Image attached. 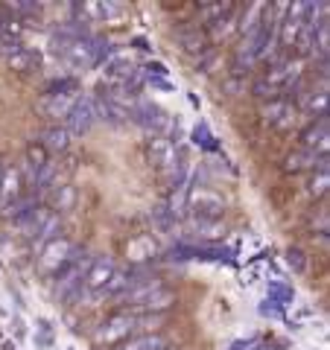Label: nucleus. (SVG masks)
Listing matches in <instances>:
<instances>
[{
  "label": "nucleus",
  "instance_id": "6",
  "mask_svg": "<svg viewBox=\"0 0 330 350\" xmlns=\"http://www.w3.org/2000/svg\"><path fill=\"white\" fill-rule=\"evenodd\" d=\"M175 304H179V295H175L173 289H167V286H158L144 304L131 306V310H126V312H131V315H164L167 310H173Z\"/></svg>",
  "mask_w": 330,
  "mask_h": 350
},
{
  "label": "nucleus",
  "instance_id": "36",
  "mask_svg": "<svg viewBox=\"0 0 330 350\" xmlns=\"http://www.w3.org/2000/svg\"><path fill=\"white\" fill-rule=\"evenodd\" d=\"M214 64H216V50L214 47H207L205 53L196 56V70H199V73H211Z\"/></svg>",
  "mask_w": 330,
  "mask_h": 350
},
{
  "label": "nucleus",
  "instance_id": "15",
  "mask_svg": "<svg viewBox=\"0 0 330 350\" xmlns=\"http://www.w3.org/2000/svg\"><path fill=\"white\" fill-rule=\"evenodd\" d=\"M161 286V283L155 280V278H144V280H135V283H131V286L123 292V304L129 306V310H131V306H138V304H144L147 298H149V295L152 292H155Z\"/></svg>",
  "mask_w": 330,
  "mask_h": 350
},
{
  "label": "nucleus",
  "instance_id": "2",
  "mask_svg": "<svg viewBox=\"0 0 330 350\" xmlns=\"http://www.w3.org/2000/svg\"><path fill=\"white\" fill-rule=\"evenodd\" d=\"M97 123V111H94V96H76V103L71 108V114L64 117V129L73 135H88Z\"/></svg>",
  "mask_w": 330,
  "mask_h": 350
},
{
  "label": "nucleus",
  "instance_id": "46",
  "mask_svg": "<svg viewBox=\"0 0 330 350\" xmlns=\"http://www.w3.org/2000/svg\"><path fill=\"white\" fill-rule=\"evenodd\" d=\"M0 175H3V163H0Z\"/></svg>",
  "mask_w": 330,
  "mask_h": 350
},
{
  "label": "nucleus",
  "instance_id": "43",
  "mask_svg": "<svg viewBox=\"0 0 330 350\" xmlns=\"http://www.w3.org/2000/svg\"><path fill=\"white\" fill-rule=\"evenodd\" d=\"M131 44H135V47H138V50H149V41H147V38H135V41H131Z\"/></svg>",
  "mask_w": 330,
  "mask_h": 350
},
{
  "label": "nucleus",
  "instance_id": "29",
  "mask_svg": "<svg viewBox=\"0 0 330 350\" xmlns=\"http://www.w3.org/2000/svg\"><path fill=\"white\" fill-rule=\"evenodd\" d=\"M36 347H38V350H50V347H53V321H50V319H38Z\"/></svg>",
  "mask_w": 330,
  "mask_h": 350
},
{
  "label": "nucleus",
  "instance_id": "28",
  "mask_svg": "<svg viewBox=\"0 0 330 350\" xmlns=\"http://www.w3.org/2000/svg\"><path fill=\"white\" fill-rule=\"evenodd\" d=\"M59 228H62V219H59V213H50L47 219H44L41 231H38V237L32 239V243H44V245H47L50 239H56V237H59Z\"/></svg>",
  "mask_w": 330,
  "mask_h": 350
},
{
  "label": "nucleus",
  "instance_id": "3",
  "mask_svg": "<svg viewBox=\"0 0 330 350\" xmlns=\"http://www.w3.org/2000/svg\"><path fill=\"white\" fill-rule=\"evenodd\" d=\"M91 38H94V36H85V38L68 41V47L62 50V62L68 64L71 70H88V68H97Z\"/></svg>",
  "mask_w": 330,
  "mask_h": 350
},
{
  "label": "nucleus",
  "instance_id": "37",
  "mask_svg": "<svg viewBox=\"0 0 330 350\" xmlns=\"http://www.w3.org/2000/svg\"><path fill=\"white\" fill-rule=\"evenodd\" d=\"M100 12H103V21H114V18H120L123 15V6H117V3H100Z\"/></svg>",
  "mask_w": 330,
  "mask_h": 350
},
{
  "label": "nucleus",
  "instance_id": "21",
  "mask_svg": "<svg viewBox=\"0 0 330 350\" xmlns=\"http://www.w3.org/2000/svg\"><path fill=\"white\" fill-rule=\"evenodd\" d=\"M73 204H76V190L71 184H56V187H53V196H50V211L64 213V211H71Z\"/></svg>",
  "mask_w": 330,
  "mask_h": 350
},
{
  "label": "nucleus",
  "instance_id": "38",
  "mask_svg": "<svg viewBox=\"0 0 330 350\" xmlns=\"http://www.w3.org/2000/svg\"><path fill=\"white\" fill-rule=\"evenodd\" d=\"M260 345V338L257 336H251V338H240V342L231 345V350H255Z\"/></svg>",
  "mask_w": 330,
  "mask_h": 350
},
{
  "label": "nucleus",
  "instance_id": "30",
  "mask_svg": "<svg viewBox=\"0 0 330 350\" xmlns=\"http://www.w3.org/2000/svg\"><path fill=\"white\" fill-rule=\"evenodd\" d=\"M231 12V6L228 3H211V6H199V15H202V21L207 27L214 24V21H219V18H225Z\"/></svg>",
  "mask_w": 330,
  "mask_h": 350
},
{
  "label": "nucleus",
  "instance_id": "14",
  "mask_svg": "<svg viewBox=\"0 0 330 350\" xmlns=\"http://www.w3.org/2000/svg\"><path fill=\"white\" fill-rule=\"evenodd\" d=\"M94 111H97V120H105V123H112V126L129 123V111H126V108L112 103V100H105V96H97V100H94Z\"/></svg>",
  "mask_w": 330,
  "mask_h": 350
},
{
  "label": "nucleus",
  "instance_id": "4",
  "mask_svg": "<svg viewBox=\"0 0 330 350\" xmlns=\"http://www.w3.org/2000/svg\"><path fill=\"white\" fill-rule=\"evenodd\" d=\"M187 207H190L196 216H207V219H223V211H225L223 199H219L214 190H207V187H199V190L190 187V196H187Z\"/></svg>",
  "mask_w": 330,
  "mask_h": 350
},
{
  "label": "nucleus",
  "instance_id": "24",
  "mask_svg": "<svg viewBox=\"0 0 330 350\" xmlns=\"http://www.w3.org/2000/svg\"><path fill=\"white\" fill-rule=\"evenodd\" d=\"M269 304H275V306H290L292 301H295V292H292V286H287L283 280H272L269 283V298H266Z\"/></svg>",
  "mask_w": 330,
  "mask_h": 350
},
{
  "label": "nucleus",
  "instance_id": "23",
  "mask_svg": "<svg viewBox=\"0 0 330 350\" xmlns=\"http://www.w3.org/2000/svg\"><path fill=\"white\" fill-rule=\"evenodd\" d=\"M152 222H155V228L161 234H170V237L179 234V219L167 211V204H158L155 211H152Z\"/></svg>",
  "mask_w": 330,
  "mask_h": 350
},
{
  "label": "nucleus",
  "instance_id": "7",
  "mask_svg": "<svg viewBox=\"0 0 330 350\" xmlns=\"http://www.w3.org/2000/svg\"><path fill=\"white\" fill-rule=\"evenodd\" d=\"M327 140H330L327 137V114L313 120V123L301 131V149L316 152L318 158H327Z\"/></svg>",
  "mask_w": 330,
  "mask_h": 350
},
{
  "label": "nucleus",
  "instance_id": "11",
  "mask_svg": "<svg viewBox=\"0 0 330 350\" xmlns=\"http://www.w3.org/2000/svg\"><path fill=\"white\" fill-rule=\"evenodd\" d=\"M170 254L175 260H228L231 251L228 248H214V245H187V243H179Z\"/></svg>",
  "mask_w": 330,
  "mask_h": 350
},
{
  "label": "nucleus",
  "instance_id": "44",
  "mask_svg": "<svg viewBox=\"0 0 330 350\" xmlns=\"http://www.w3.org/2000/svg\"><path fill=\"white\" fill-rule=\"evenodd\" d=\"M3 350H18V347H15V342H6V345H3Z\"/></svg>",
  "mask_w": 330,
  "mask_h": 350
},
{
  "label": "nucleus",
  "instance_id": "16",
  "mask_svg": "<svg viewBox=\"0 0 330 350\" xmlns=\"http://www.w3.org/2000/svg\"><path fill=\"white\" fill-rule=\"evenodd\" d=\"M318 167V155L310 149H295L287 155V161H283V170L287 172H307V170H316Z\"/></svg>",
  "mask_w": 330,
  "mask_h": 350
},
{
  "label": "nucleus",
  "instance_id": "32",
  "mask_svg": "<svg viewBox=\"0 0 330 350\" xmlns=\"http://www.w3.org/2000/svg\"><path fill=\"white\" fill-rule=\"evenodd\" d=\"M27 163L32 170H41L44 163H47V149H44L41 144H29L27 146Z\"/></svg>",
  "mask_w": 330,
  "mask_h": 350
},
{
  "label": "nucleus",
  "instance_id": "35",
  "mask_svg": "<svg viewBox=\"0 0 330 350\" xmlns=\"http://www.w3.org/2000/svg\"><path fill=\"white\" fill-rule=\"evenodd\" d=\"M251 94L257 96V100H278V88H272L266 79H257L255 85H251Z\"/></svg>",
  "mask_w": 330,
  "mask_h": 350
},
{
  "label": "nucleus",
  "instance_id": "40",
  "mask_svg": "<svg viewBox=\"0 0 330 350\" xmlns=\"http://www.w3.org/2000/svg\"><path fill=\"white\" fill-rule=\"evenodd\" d=\"M260 312H263V315H272V319H278V315H281V306H275V304H269V301H263V304H260Z\"/></svg>",
  "mask_w": 330,
  "mask_h": 350
},
{
  "label": "nucleus",
  "instance_id": "1",
  "mask_svg": "<svg viewBox=\"0 0 330 350\" xmlns=\"http://www.w3.org/2000/svg\"><path fill=\"white\" fill-rule=\"evenodd\" d=\"M131 330H135V315L131 312H114L105 324H100V330L94 333V342L100 347L103 345H120L131 336Z\"/></svg>",
  "mask_w": 330,
  "mask_h": 350
},
{
  "label": "nucleus",
  "instance_id": "9",
  "mask_svg": "<svg viewBox=\"0 0 330 350\" xmlns=\"http://www.w3.org/2000/svg\"><path fill=\"white\" fill-rule=\"evenodd\" d=\"M114 260L108 257V254H100V257H94L91 260V266H88V271H85V283L82 286H88V289H94V292H103V286L108 280H112V275H114Z\"/></svg>",
  "mask_w": 330,
  "mask_h": 350
},
{
  "label": "nucleus",
  "instance_id": "26",
  "mask_svg": "<svg viewBox=\"0 0 330 350\" xmlns=\"http://www.w3.org/2000/svg\"><path fill=\"white\" fill-rule=\"evenodd\" d=\"M301 96H304L307 114H313V117H325L327 114V94H325V88H322V91H313V94H301Z\"/></svg>",
  "mask_w": 330,
  "mask_h": 350
},
{
  "label": "nucleus",
  "instance_id": "45",
  "mask_svg": "<svg viewBox=\"0 0 330 350\" xmlns=\"http://www.w3.org/2000/svg\"><path fill=\"white\" fill-rule=\"evenodd\" d=\"M255 350H275V347H269V345H263V342H260V345H257Z\"/></svg>",
  "mask_w": 330,
  "mask_h": 350
},
{
  "label": "nucleus",
  "instance_id": "42",
  "mask_svg": "<svg viewBox=\"0 0 330 350\" xmlns=\"http://www.w3.org/2000/svg\"><path fill=\"white\" fill-rule=\"evenodd\" d=\"M144 82H149L152 88H161V91H173V85L167 79H144Z\"/></svg>",
  "mask_w": 330,
  "mask_h": 350
},
{
  "label": "nucleus",
  "instance_id": "10",
  "mask_svg": "<svg viewBox=\"0 0 330 350\" xmlns=\"http://www.w3.org/2000/svg\"><path fill=\"white\" fill-rule=\"evenodd\" d=\"M24 196V178H21V170L18 167H3V175H0V207L12 204L15 199Z\"/></svg>",
  "mask_w": 330,
  "mask_h": 350
},
{
  "label": "nucleus",
  "instance_id": "39",
  "mask_svg": "<svg viewBox=\"0 0 330 350\" xmlns=\"http://www.w3.org/2000/svg\"><path fill=\"white\" fill-rule=\"evenodd\" d=\"M225 91H231V96H237L240 91H243V82H240L237 76H231V79L225 82Z\"/></svg>",
  "mask_w": 330,
  "mask_h": 350
},
{
  "label": "nucleus",
  "instance_id": "18",
  "mask_svg": "<svg viewBox=\"0 0 330 350\" xmlns=\"http://www.w3.org/2000/svg\"><path fill=\"white\" fill-rule=\"evenodd\" d=\"M135 283V271H120V269H114V275H112V280L103 286V298H123V292Z\"/></svg>",
  "mask_w": 330,
  "mask_h": 350
},
{
  "label": "nucleus",
  "instance_id": "31",
  "mask_svg": "<svg viewBox=\"0 0 330 350\" xmlns=\"http://www.w3.org/2000/svg\"><path fill=\"white\" fill-rule=\"evenodd\" d=\"M193 144L202 146V149H216V137L211 135V129H207V123H199L193 129Z\"/></svg>",
  "mask_w": 330,
  "mask_h": 350
},
{
  "label": "nucleus",
  "instance_id": "22",
  "mask_svg": "<svg viewBox=\"0 0 330 350\" xmlns=\"http://www.w3.org/2000/svg\"><path fill=\"white\" fill-rule=\"evenodd\" d=\"M330 187V172H327V158H318V167L313 170V178L307 184V193L318 199V196H325Z\"/></svg>",
  "mask_w": 330,
  "mask_h": 350
},
{
  "label": "nucleus",
  "instance_id": "12",
  "mask_svg": "<svg viewBox=\"0 0 330 350\" xmlns=\"http://www.w3.org/2000/svg\"><path fill=\"white\" fill-rule=\"evenodd\" d=\"M76 103V94H44L41 96V111L47 117H56V120H64L71 114V108Z\"/></svg>",
  "mask_w": 330,
  "mask_h": 350
},
{
  "label": "nucleus",
  "instance_id": "33",
  "mask_svg": "<svg viewBox=\"0 0 330 350\" xmlns=\"http://www.w3.org/2000/svg\"><path fill=\"white\" fill-rule=\"evenodd\" d=\"M76 88H79L76 79H53L44 88V94H76Z\"/></svg>",
  "mask_w": 330,
  "mask_h": 350
},
{
  "label": "nucleus",
  "instance_id": "13",
  "mask_svg": "<svg viewBox=\"0 0 330 350\" xmlns=\"http://www.w3.org/2000/svg\"><path fill=\"white\" fill-rule=\"evenodd\" d=\"M187 225H190L193 234H199L205 239H219L225 234V222H223V219H207V216L190 213V216H187Z\"/></svg>",
  "mask_w": 330,
  "mask_h": 350
},
{
  "label": "nucleus",
  "instance_id": "27",
  "mask_svg": "<svg viewBox=\"0 0 330 350\" xmlns=\"http://www.w3.org/2000/svg\"><path fill=\"white\" fill-rule=\"evenodd\" d=\"M237 29V18L234 15H225V18H219V21H214V24L211 27H207V32H211V38L214 41H223V38H228L231 36V32H234Z\"/></svg>",
  "mask_w": 330,
  "mask_h": 350
},
{
  "label": "nucleus",
  "instance_id": "34",
  "mask_svg": "<svg viewBox=\"0 0 330 350\" xmlns=\"http://www.w3.org/2000/svg\"><path fill=\"white\" fill-rule=\"evenodd\" d=\"M287 266L295 271V275H301V271L307 269V257H304V251L301 248H287Z\"/></svg>",
  "mask_w": 330,
  "mask_h": 350
},
{
  "label": "nucleus",
  "instance_id": "17",
  "mask_svg": "<svg viewBox=\"0 0 330 350\" xmlns=\"http://www.w3.org/2000/svg\"><path fill=\"white\" fill-rule=\"evenodd\" d=\"M71 131L68 129H64V126H50L47 131H44V149H47V152H59V155H62V152H68L71 149Z\"/></svg>",
  "mask_w": 330,
  "mask_h": 350
},
{
  "label": "nucleus",
  "instance_id": "19",
  "mask_svg": "<svg viewBox=\"0 0 330 350\" xmlns=\"http://www.w3.org/2000/svg\"><path fill=\"white\" fill-rule=\"evenodd\" d=\"M175 41L181 44L184 53H196V56L207 50V38H205L202 29H179L175 32Z\"/></svg>",
  "mask_w": 330,
  "mask_h": 350
},
{
  "label": "nucleus",
  "instance_id": "25",
  "mask_svg": "<svg viewBox=\"0 0 330 350\" xmlns=\"http://www.w3.org/2000/svg\"><path fill=\"white\" fill-rule=\"evenodd\" d=\"M6 64H9V70L29 73V70H32V64H38V56H36V53H29L27 47H21L18 53H12V56L6 59Z\"/></svg>",
  "mask_w": 330,
  "mask_h": 350
},
{
  "label": "nucleus",
  "instance_id": "5",
  "mask_svg": "<svg viewBox=\"0 0 330 350\" xmlns=\"http://www.w3.org/2000/svg\"><path fill=\"white\" fill-rule=\"evenodd\" d=\"M73 257V245H71V239H64V237H56V239H50L47 245H44V251H41V269L44 271H53V275H56V271L64 266V262H68Z\"/></svg>",
  "mask_w": 330,
  "mask_h": 350
},
{
  "label": "nucleus",
  "instance_id": "8",
  "mask_svg": "<svg viewBox=\"0 0 330 350\" xmlns=\"http://www.w3.org/2000/svg\"><path fill=\"white\" fill-rule=\"evenodd\" d=\"M147 155L152 161V167H158V170H173L175 167V158H179V149H175L167 137H158V135H152L147 140Z\"/></svg>",
  "mask_w": 330,
  "mask_h": 350
},
{
  "label": "nucleus",
  "instance_id": "20",
  "mask_svg": "<svg viewBox=\"0 0 330 350\" xmlns=\"http://www.w3.org/2000/svg\"><path fill=\"white\" fill-rule=\"evenodd\" d=\"M120 350H170V345L158 333H144V336L129 338L126 345H120Z\"/></svg>",
  "mask_w": 330,
  "mask_h": 350
},
{
  "label": "nucleus",
  "instance_id": "41",
  "mask_svg": "<svg viewBox=\"0 0 330 350\" xmlns=\"http://www.w3.org/2000/svg\"><path fill=\"white\" fill-rule=\"evenodd\" d=\"M12 327H15V333H18V336H24V333H27V327H24V319H21L18 312L12 315Z\"/></svg>",
  "mask_w": 330,
  "mask_h": 350
}]
</instances>
